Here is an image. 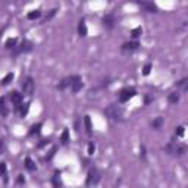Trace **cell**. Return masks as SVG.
Masks as SVG:
<instances>
[{
	"label": "cell",
	"instance_id": "1",
	"mask_svg": "<svg viewBox=\"0 0 188 188\" xmlns=\"http://www.w3.org/2000/svg\"><path fill=\"white\" fill-rule=\"evenodd\" d=\"M104 115L109 116L113 121H122L123 118V109L121 106H116V104H110L106 110H104Z\"/></svg>",
	"mask_w": 188,
	"mask_h": 188
},
{
	"label": "cell",
	"instance_id": "2",
	"mask_svg": "<svg viewBox=\"0 0 188 188\" xmlns=\"http://www.w3.org/2000/svg\"><path fill=\"white\" fill-rule=\"evenodd\" d=\"M33 50V43L31 41H28V40H24L22 43L19 46H16L15 49H13V56H18L21 55V53H28V52H31Z\"/></svg>",
	"mask_w": 188,
	"mask_h": 188
},
{
	"label": "cell",
	"instance_id": "3",
	"mask_svg": "<svg viewBox=\"0 0 188 188\" xmlns=\"http://www.w3.org/2000/svg\"><path fill=\"white\" fill-rule=\"evenodd\" d=\"M22 91H24V94L25 96H33V93H34V79L31 77H28V78H25L24 79V82H22Z\"/></svg>",
	"mask_w": 188,
	"mask_h": 188
},
{
	"label": "cell",
	"instance_id": "4",
	"mask_svg": "<svg viewBox=\"0 0 188 188\" xmlns=\"http://www.w3.org/2000/svg\"><path fill=\"white\" fill-rule=\"evenodd\" d=\"M69 87H71V90H72V93H78L79 90L84 87V82H82V79L78 77V75H75V77H71L69 78Z\"/></svg>",
	"mask_w": 188,
	"mask_h": 188
},
{
	"label": "cell",
	"instance_id": "5",
	"mask_svg": "<svg viewBox=\"0 0 188 188\" xmlns=\"http://www.w3.org/2000/svg\"><path fill=\"white\" fill-rule=\"evenodd\" d=\"M135 94H137V91L134 88H123L121 93H119V101H121V103H126L129 99H132Z\"/></svg>",
	"mask_w": 188,
	"mask_h": 188
},
{
	"label": "cell",
	"instance_id": "6",
	"mask_svg": "<svg viewBox=\"0 0 188 188\" xmlns=\"http://www.w3.org/2000/svg\"><path fill=\"white\" fill-rule=\"evenodd\" d=\"M9 99L15 104V109H19L22 106V94H19L18 91H12L9 93Z\"/></svg>",
	"mask_w": 188,
	"mask_h": 188
},
{
	"label": "cell",
	"instance_id": "7",
	"mask_svg": "<svg viewBox=\"0 0 188 188\" xmlns=\"http://www.w3.org/2000/svg\"><path fill=\"white\" fill-rule=\"evenodd\" d=\"M100 179V174L97 169H91L88 174V178H87V185H93V184H97Z\"/></svg>",
	"mask_w": 188,
	"mask_h": 188
},
{
	"label": "cell",
	"instance_id": "8",
	"mask_svg": "<svg viewBox=\"0 0 188 188\" xmlns=\"http://www.w3.org/2000/svg\"><path fill=\"white\" fill-rule=\"evenodd\" d=\"M138 6H141L143 9H145L150 13H156L157 12V6L155 3H150V2H138Z\"/></svg>",
	"mask_w": 188,
	"mask_h": 188
},
{
	"label": "cell",
	"instance_id": "9",
	"mask_svg": "<svg viewBox=\"0 0 188 188\" xmlns=\"http://www.w3.org/2000/svg\"><path fill=\"white\" fill-rule=\"evenodd\" d=\"M103 25L107 28V30H112L113 27H115V16L109 13V15H104L103 16Z\"/></svg>",
	"mask_w": 188,
	"mask_h": 188
},
{
	"label": "cell",
	"instance_id": "10",
	"mask_svg": "<svg viewBox=\"0 0 188 188\" xmlns=\"http://www.w3.org/2000/svg\"><path fill=\"white\" fill-rule=\"evenodd\" d=\"M138 47H140L138 41H129V43H125V44H122V52H123V53L134 52V50H137Z\"/></svg>",
	"mask_w": 188,
	"mask_h": 188
},
{
	"label": "cell",
	"instance_id": "11",
	"mask_svg": "<svg viewBox=\"0 0 188 188\" xmlns=\"http://www.w3.org/2000/svg\"><path fill=\"white\" fill-rule=\"evenodd\" d=\"M87 33H88V30H87V24H85L84 19H81L79 24H78V34H79L81 37H85Z\"/></svg>",
	"mask_w": 188,
	"mask_h": 188
},
{
	"label": "cell",
	"instance_id": "12",
	"mask_svg": "<svg viewBox=\"0 0 188 188\" xmlns=\"http://www.w3.org/2000/svg\"><path fill=\"white\" fill-rule=\"evenodd\" d=\"M167 100H169V103H172V104H177L178 101H179V93H178V91L170 93V94H169V97H167Z\"/></svg>",
	"mask_w": 188,
	"mask_h": 188
},
{
	"label": "cell",
	"instance_id": "13",
	"mask_svg": "<svg viewBox=\"0 0 188 188\" xmlns=\"http://www.w3.org/2000/svg\"><path fill=\"white\" fill-rule=\"evenodd\" d=\"M8 113H9V110L5 106V97H0V115L2 116H8Z\"/></svg>",
	"mask_w": 188,
	"mask_h": 188
},
{
	"label": "cell",
	"instance_id": "14",
	"mask_svg": "<svg viewBox=\"0 0 188 188\" xmlns=\"http://www.w3.org/2000/svg\"><path fill=\"white\" fill-rule=\"evenodd\" d=\"M163 122H165V119L162 118V116H159V118H156L155 121L151 122V126H153V129H159L162 125H163Z\"/></svg>",
	"mask_w": 188,
	"mask_h": 188
},
{
	"label": "cell",
	"instance_id": "15",
	"mask_svg": "<svg viewBox=\"0 0 188 188\" xmlns=\"http://www.w3.org/2000/svg\"><path fill=\"white\" fill-rule=\"evenodd\" d=\"M25 167H27L28 170H35V169H37V166H35V163L33 162L31 157H27V159H25Z\"/></svg>",
	"mask_w": 188,
	"mask_h": 188
},
{
	"label": "cell",
	"instance_id": "16",
	"mask_svg": "<svg viewBox=\"0 0 188 188\" xmlns=\"http://www.w3.org/2000/svg\"><path fill=\"white\" fill-rule=\"evenodd\" d=\"M16 44H18V38H8L5 46H6V49H12L13 50L16 47Z\"/></svg>",
	"mask_w": 188,
	"mask_h": 188
},
{
	"label": "cell",
	"instance_id": "17",
	"mask_svg": "<svg viewBox=\"0 0 188 188\" xmlns=\"http://www.w3.org/2000/svg\"><path fill=\"white\" fill-rule=\"evenodd\" d=\"M41 16V12L40 11H31L28 15H27V18L30 19V21H34V19H38Z\"/></svg>",
	"mask_w": 188,
	"mask_h": 188
},
{
	"label": "cell",
	"instance_id": "18",
	"mask_svg": "<svg viewBox=\"0 0 188 188\" xmlns=\"http://www.w3.org/2000/svg\"><path fill=\"white\" fill-rule=\"evenodd\" d=\"M41 126H43V125H41L40 122H38V123H34L33 126L30 128V135H35V134H38L40 132V129H41Z\"/></svg>",
	"mask_w": 188,
	"mask_h": 188
},
{
	"label": "cell",
	"instance_id": "19",
	"mask_svg": "<svg viewBox=\"0 0 188 188\" xmlns=\"http://www.w3.org/2000/svg\"><path fill=\"white\" fill-rule=\"evenodd\" d=\"M84 125H85V129H87V134H91V129H93V126H91V119H90V116H84Z\"/></svg>",
	"mask_w": 188,
	"mask_h": 188
},
{
	"label": "cell",
	"instance_id": "20",
	"mask_svg": "<svg viewBox=\"0 0 188 188\" xmlns=\"http://www.w3.org/2000/svg\"><path fill=\"white\" fill-rule=\"evenodd\" d=\"M13 77H15V75H13L12 72H9V74H8L6 77L2 79V85H8V84H11L12 81H13Z\"/></svg>",
	"mask_w": 188,
	"mask_h": 188
},
{
	"label": "cell",
	"instance_id": "21",
	"mask_svg": "<svg viewBox=\"0 0 188 188\" xmlns=\"http://www.w3.org/2000/svg\"><path fill=\"white\" fill-rule=\"evenodd\" d=\"M141 34H143V28H141V27H137V28H134V30H132V33H131V37H132L134 40H137V38H138V37H140Z\"/></svg>",
	"mask_w": 188,
	"mask_h": 188
},
{
	"label": "cell",
	"instance_id": "22",
	"mask_svg": "<svg viewBox=\"0 0 188 188\" xmlns=\"http://www.w3.org/2000/svg\"><path fill=\"white\" fill-rule=\"evenodd\" d=\"M185 151H187V147L182 144V145H177L175 147V155L178 156H182V155H185Z\"/></svg>",
	"mask_w": 188,
	"mask_h": 188
},
{
	"label": "cell",
	"instance_id": "23",
	"mask_svg": "<svg viewBox=\"0 0 188 188\" xmlns=\"http://www.w3.org/2000/svg\"><path fill=\"white\" fill-rule=\"evenodd\" d=\"M60 140H62V143L66 144L69 141V131H68L66 128L63 129V132H62V137H60Z\"/></svg>",
	"mask_w": 188,
	"mask_h": 188
},
{
	"label": "cell",
	"instance_id": "24",
	"mask_svg": "<svg viewBox=\"0 0 188 188\" xmlns=\"http://www.w3.org/2000/svg\"><path fill=\"white\" fill-rule=\"evenodd\" d=\"M69 82H71V81H69V78L63 79V81H62V82H60V84L57 85V88H59V90H65L66 87H69Z\"/></svg>",
	"mask_w": 188,
	"mask_h": 188
},
{
	"label": "cell",
	"instance_id": "25",
	"mask_svg": "<svg viewBox=\"0 0 188 188\" xmlns=\"http://www.w3.org/2000/svg\"><path fill=\"white\" fill-rule=\"evenodd\" d=\"M60 175H59V172H56L55 177H53V185H55V188H59V185H60Z\"/></svg>",
	"mask_w": 188,
	"mask_h": 188
},
{
	"label": "cell",
	"instance_id": "26",
	"mask_svg": "<svg viewBox=\"0 0 188 188\" xmlns=\"http://www.w3.org/2000/svg\"><path fill=\"white\" fill-rule=\"evenodd\" d=\"M6 170H8L6 163H5V162H2V163H0V177H5V175H6Z\"/></svg>",
	"mask_w": 188,
	"mask_h": 188
},
{
	"label": "cell",
	"instance_id": "27",
	"mask_svg": "<svg viewBox=\"0 0 188 188\" xmlns=\"http://www.w3.org/2000/svg\"><path fill=\"white\" fill-rule=\"evenodd\" d=\"M28 110H30V104H28V103H27V104H24L22 107H21V116H25V115H27V113H28Z\"/></svg>",
	"mask_w": 188,
	"mask_h": 188
},
{
	"label": "cell",
	"instance_id": "28",
	"mask_svg": "<svg viewBox=\"0 0 188 188\" xmlns=\"http://www.w3.org/2000/svg\"><path fill=\"white\" fill-rule=\"evenodd\" d=\"M150 72H151V65H150V63H147V65L144 66V69H143V75H145V77H147Z\"/></svg>",
	"mask_w": 188,
	"mask_h": 188
},
{
	"label": "cell",
	"instance_id": "29",
	"mask_svg": "<svg viewBox=\"0 0 188 188\" xmlns=\"http://www.w3.org/2000/svg\"><path fill=\"white\" fill-rule=\"evenodd\" d=\"M56 9H53V11H50L49 12V15H46V18H44V22H47V21H49V19H52V18H53V16H55L56 15Z\"/></svg>",
	"mask_w": 188,
	"mask_h": 188
},
{
	"label": "cell",
	"instance_id": "30",
	"mask_svg": "<svg viewBox=\"0 0 188 188\" xmlns=\"http://www.w3.org/2000/svg\"><path fill=\"white\" fill-rule=\"evenodd\" d=\"M184 129H185L184 126H178L177 131H175V135H178V137H182V135H184Z\"/></svg>",
	"mask_w": 188,
	"mask_h": 188
},
{
	"label": "cell",
	"instance_id": "31",
	"mask_svg": "<svg viewBox=\"0 0 188 188\" xmlns=\"http://www.w3.org/2000/svg\"><path fill=\"white\" fill-rule=\"evenodd\" d=\"M94 151H96V145H94V143H90L88 144V155H94Z\"/></svg>",
	"mask_w": 188,
	"mask_h": 188
},
{
	"label": "cell",
	"instance_id": "32",
	"mask_svg": "<svg viewBox=\"0 0 188 188\" xmlns=\"http://www.w3.org/2000/svg\"><path fill=\"white\" fill-rule=\"evenodd\" d=\"M47 144H50V140H41V143L38 144L37 147H38V148H41V147H44V145H47Z\"/></svg>",
	"mask_w": 188,
	"mask_h": 188
},
{
	"label": "cell",
	"instance_id": "33",
	"mask_svg": "<svg viewBox=\"0 0 188 188\" xmlns=\"http://www.w3.org/2000/svg\"><path fill=\"white\" fill-rule=\"evenodd\" d=\"M140 156H141L143 159H145V147H144V145L140 147Z\"/></svg>",
	"mask_w": 188,
	"mask_h": 188
},
{
	"label": "cell",
	"instance_id": "34",
	"mask_svg": "<svg viewBox=\"0 0 188 188\" xmlns=\"http://www.w3.org/2000/svg\"><path fill=\"white\" fill-rule=\"evenodd\" d=\"M16 181H18V184H24V182H25V178H24V175H18V179H16Z\"/></svg>",
	"mask_w": 188,
	"mask_h": 188
},
{
	"label": "cell",
	"instance_id": "35",
	"mask_svg": "<svg viewBox=\"0 0 188 188\" xmlns=\"http://www.w3.org/2000/svg\"><path fill=\"white\" fill-rule=\"evenodd\" d=\"M185 84H187V79H185V78H184V79H182V81H179V82H178L177 85H179V87H181V85H185Z\"/></svg>",
	"mask_w": 188,
	"mask_h": 188
},
{
	"label": "cell",
	"instance_id": "36",
	"mask_svg": "<svg viewBox=\"0 0 188 188\" xmlns=\"http://www.w3.org/2000/svg\"><path fill=\"white\" fill-rule=\"evenodd\" d=\"M150 101H153V97H150V96H145V103H150Z\"/></svg>",
	"mask_w": 188,
	"mask_h": 188
}]
</instances>
